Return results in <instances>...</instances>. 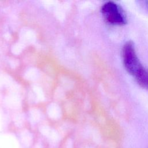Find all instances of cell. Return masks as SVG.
I'll return each mask as SVG.
<instances>
[{
  "label": "cell",
  "instance_id": "1",
  "mask_svg": "<svg viewBox=\"0 0 148 148\" xmlns=\"http://www.w3.org/2000/svg\"><path fill=\"white\" fill-rule=\"evenodd\" d=\"M123 64L126 71L134 77L144 67L138 58L134 44L128 41L125 43L122 50Z\"/></svg>",
  "mask_w": 148,
  "mask_h": 148
},
{
  "label": "cell",
  "instance_id": "2",
  "mask_svg": "<svg viewBox=\"0 0 148 148\" xmlns=\"http://www.w3.org/2000/svg\"><path fill=\"white\" fill-rule=\"evenodd\" d=\"M101 13L105 20L113 25H123L126 23L125 14L121 8L113 1H108L101 8Z\"/></svg>",
  "mask_w": 148,
  "mask_h": 148
},
{
  "label": "cell",
  "instance_id": "3",
  "mask_svg": "<svg viewBox=\"0 0 148 148\" xmlns=\"http://www.w3.org/2000/svg\"><path fill=\"white\" fill-rule=\"evenodd\" d=\"M135 78L140 87L148 90V68L144 66Z\"/></svg>",
  "mask_w": 148,
  "mask_h": 148
},
{
  "label": "cell",
  "instance_id": "4",
  "mask_svg": "<svg viewBox=\"0 0 148 148\" xmlns=\"http://www.w3.org/2000/svg\"><path fill=\"white\" fill-rule=\"evenodd\" d=\"M147 6H148V1L147 2Z\"/></svg>",
  "mask_w": 148,
  "mask_h": 148
}]
</instances>
